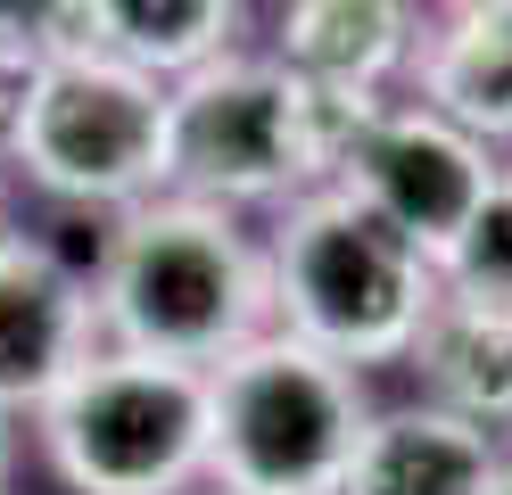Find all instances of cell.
<instances>
[{
	"instance_id": "1",
	"label": "cell",
	"mask_w": 512,
	"mask_h": 495,
	"mask_svg": "<svg viewBox=\"0 0 512 495\" xmlns=\"http://www.w3.org/2000/svg\"><path fill=\"white\" fill-rule=\"evenodd\" d=\"M91 314H100V347L215 372L232 347L273 330L265 240L207 198L157 190L133 215H116L100 281H91Z\"/></svg>"
},
{
	"instance_id": "2",
	"label": "cell",
	"mask_w": 512,
	"mask_h": 495,
	"mask_svg": "<svg viewBox=\"0 0 512 495\" xmlns=\"http://www.w3.org/2000/svg\"><path fill=\"white\" fill-rule=\"evenodd\" d=\"M372 108H389V99H331V91H306L281 58L223 50L174 83L166 190L207 198L223 215H248V207L281 215L290 198L339 174V157L372 124Z\"/></svg>"
},
{
	"instance_id": "3",
	"label": "cell",
	"mask_w": 512,
	"mask_h": 495,
	"mask_svg": "<svg viewBox=\"0 0 512 495\" xmlns=\"http://www.w3.org/2000/svg\"><path fill=\"white\" fill-rule=\"evenodd\" d=\"M265 281H273V330L356 363V372L405 363L413 330L446 297L438 264L339 182L306 190L273 215Z\"/></svg>"
},
{
	"instance_id": "4",
	"label": "cell",
	"mask_w": 512,
	"mask_h": 495,
	"mask_svg": "<svg viewBox=\"0 0 512 495\" xmlns=\"http://www.w3.org/2000/svg\"><path fill=\"white\" fill-rule=\"evenodd\" d=\"M166 116H174V83L75 42L25 58L17 108L0 124V165L58 207L133 215L141 198L166 190Z\"/></svg>"
},
{
	"instance_id": "5",
	"label": "cell",
	"mask_w": 512,
	"mask_h": 495,
	"mask_svg": "<svg viewBox=\"0 0 512 495\" xmlns=\"http://www.w3.org/2000/svg\"><path fill=\"white\" fill-rule=\"evenodd\" d=\"M364 372L290 330H256L207 372V479L215 495H339L364 446Z\"/></svg>"
},
{
	"instance_id": "6",
	"label": "cell",
	"mask_w": 512,
	"mask_h": 495,
	"mask_svg": "<svg viewBox=\"0 0 512 495\" xmlns=\"http://www.w3.org/2000/svg\"><path fill=\"white\" fill-rule=\"evenodd\" d=\"M34 446L67 495H190L207 479V372L91 347L34 413Z\"/></svg>"
},
{
	"instance_id": "7",
	"label": "cell",
	"mask_w": 512,
	"mask_h": 495,
	"mask_svg": "<svg viewBox=\"0 0 512 495\" xmlns=\"http://www.w3.org/2000/svg\"><path fill=\"white\" fill-rule=\"evenodd\" d=\"M496 174H504L496 149H479L471 132H455L446 116L413 108V99H389V108H372V124L347 141L331 182L356 190L380 223H397L405 240L438 264L463 240V223L479 215V198H488Z\"/></svg>"
},
{
	"instance_id": "8",
	"label": "cell",
	"mask_w": 512,
	"mask_h": 495,
	"mask_svg": "<svg viewBox=\"0 0 512 495\" xmlns=\"http://www.w3.org/2000/svg\"><path fill=\"white\" fill-rule=\"evenodd\" d=\"M91 347H100L91 281L42 231H0V413H42Z\"/></svg>"
},
{
	"instance_id": "9",
	"label": "cell",
	"mask_w": 512,
	"mask_h": 495,
	"mask_svg": "<svg viewBox=\"0 0 512 495\" xmlns=\"http://www.w3.org/2000/svg\"><path fill=\"white\" fill-rule=\"evenodd\" d=\"M422 17L413 0H281L273 50L306 91L331 99H389V83L413 66Z\"/></svg>"
},
{
	"instance_id": "10",
	"label": "cell",
	"mask_w": 512,
	"mask_h": 495,
	"mask_svg": "<svg viewBox=\"0 0 512 495\" xmlns=\"http://www.w3.org/2000/svg\"><path fill=\"white\" fill-rule=\"evenodd\" d=\"M413 108L446 116L479 149L512 141V0H455L413 42Z\"/></svg>"
},
{
	"instance_id": "11",
	"label": "cell",
	"mask_w": 512,
	"mask_h": 495,
	"mask_svg": "<svg viewBox=\"0 0 512 495\" xmlns=\"http://www.w3.org/2000/svg\"><path fill=\"white\" fill-rule=\"evenodd\" d=\"M496 438L438 405H389L364 421V446L347 462L339 495H488Z\"/></svg>"
},
{
	"instance_id": "12",
	"label": "cell",
	"mask_w": 512,
	"mask_h": 495,
	"mask_svg": "<svg viewBox=\"0 0 512 495\" xmlns=\"http://www.w3.org/2000/svg\"><path fill=\"white\" fill-rule=\"evenodd\" d=\"M405 372L422 380V405L496 438V429H512V314L471 306V297H438L405 347Z\"/></svg>"
},
{
	"instance_id": "13",
	"label": "cell",
	"mask_w": 512,
	"mask_h": 495,
	"mask_svg": "<svg viewBox=\"0 0 512 495\" xmlns=\"http://www.w3.org/2000/svg\"><path fill=\"white\" fill-rule=\"evenodd\" d=\"M83 42L157 83H182L240 50V0H83Z\"/></svg>"
},
{
	"instance_id": "14",
	"label": "cell",
	"mask_w": 512,
	"mask_h": 495,
	"mask_svg": "<svg viewBox=\"0 0 512 495\" xmlns=\"http://www.w3.org/2000/svg\"><path fill=\"white\" fill-rule=\"evenodd\" d=\"M446 297H471V306H504L512 314V165L488 182L479 215L463 223V240L438 256Z\"/></svg>"
},
{
	"instance_id": "15",
	"label": "cell",
	"mask_w": 512,
	"mask_h": 495,
	"mask_svg": "<svg viewBox=\"0 0 512 495\" xmlns=\"http://www.w3.org/2000/svg\"><path fill=\"white\" fill-rule=\"evenodd\" d=\"M83 42V0H0V50L9 58H50Z\"/></svg>"
},
{
	"instance_id": "16",
	"label": "cell",
	"mask_w": 512,
	"mask_h": 495,
	"mask_svg": "<svg viewBox=\"0 0 512 495\" xmlns=\"http://www.w3.org/2000/svg\"><path fill=\"white\" fill-rule=\"evenodd\" d=\"M9 462H17V421L0 413V479H9Z\"/></svg>"
},
{
	"instance_id": "17",
	"label": "cell",
	"mask_w": 512,
	"mask_h": 495,
	"mask_svg": "<svg viewBox=\"0 0 512 495\" xmlns=\"http://www.w3.org/2000/svg\"><path fill=\"white\" fill-rule=\"evenodd\" d=\"M488 495H512V454L496 462V479H488Z\"/></svg>"
},
{
	"instance_id": "18",
	"label": "cell",
	"mask_w": 512,
	"mask_h": 495,
	"mask_svg": "<svg viewBox=\"0 0 512 495\" xmlns=\"http://www.w3.org/2000/svg\"><path fill=\"white\" fill-rule=\"evenodd\" d=\"M0 215H9V165H0ZM0 231H9V223H0Z\"/></svg>"
},
{
	"instance_id": "19",
	"label": "cell",
	"mask_w": 512,
	"mask_h": 495,
	"mask_svg": "<svg viewBox=\"0 0 512 495\" xmlns=\"http://www.w3.org/2000/svg\"><path fill=\"white\" fill-rule=\"evenodd\" d=\"M446 9H455V0H446Z\"/></svg>"
}]
</instances>
